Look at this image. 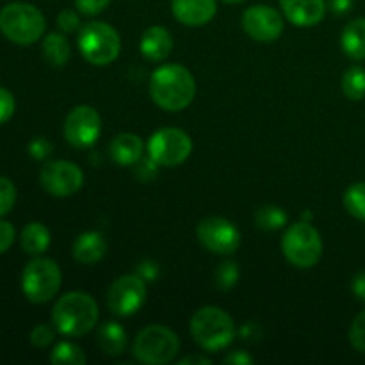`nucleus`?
Wrapping results in <instances>:
<instances>
[{"label": "nucleus", "instance_id": "3", "mask_svg": "<svg viewBox=\"0 0 365 365\" xmlns=\"http://www.w3.org/2000/svg\"><path fill=\"white\" fill-rule=\"evenodd\" d=\"M45 16L32 4L13 2L0 11V32L16 45H32L45 32Z\"/></svg>", "mask_w": 365, "mask_h": 365}, {"label": "nucleus", "instance_id": "37", "mask_svg": "<svg viewBox=\"0 0 365 365\" xmlns=\"http://www.w3.org/2000/svg\"><path fill=\"white\" fill-rule=\"evenodd\" d=\"M157 166H159V164H157L155 160L148 155V159L143 160V164H139L138 170H135V173H138L139 178H143L145 182H148L157 175Z\"/></svg>", "mask_w": 365, "mask_h": 365}, {"label": "nucleus", "instance_id": "42", "mask_svg": "<svg viewBox=\"0 0 365 365\" xmlns=\"http://www.w3.org/2000/svg\"><path fill=\"white\" fill-rule=\"evenodd\" d=\"M189 364H210L209 359H203V356H187V359H182L180 362H178V365H189Z\"/></svg>", "mask_w": 365, "mask_h": 365}, {"label": "nucleus", "instance_id": "1", "mask_svg": "<svg viewBox=\"0 0 365 365\" xmlns=\"http://www.w3.org/2000/svg\"><path fill=\"white\" fill-rule=\"evenodd\" d=\"M150 95L160 109L171 113L182 110L195 100V77L182 64H164L153 71L150 81Z\"/></svg>", "mask_w": 365, "mask_h": 365}, {"label": "nucleus", "instance_id": "24", "mask_svg": "<svg viewBox=\"0 0 365 365\" xmlns=\"http://www.w3.org/2000/svg\"><path fill=\"white\" fill-rule=\"evenodd\" d=\"M287 223V214L282 207L264 205L255 212V225L262 230H278Z\"/></svg>", "mask_w": 365, "mask_h": 365}, {"label": "nucleus", "instance_id": "9", "mask_svg": "<svg viewBox=\"0 0 365 365\" xmlns=\"http://www.w3.org/2000/svg\"><path fill=\"white\" fill-rule=\"evenodd\" d=\"M191 138L180 128H160L148 141V155L159 166H178L191 155Z\"/></svg>", "mask_w": 365, "mask_h": 365}, {"label": "nucleus", "instance_id": "19", "mask_svg": "<svg viewBox=\"0 0 365 365\" xmlns=\"http://www.w3.org/2000/svg\"><path fill=\"white\" fill-rule=\"evenodd\" d=\"M107 253V242L98 232H84L73 245V257L81 264H95Z\"/></svg>", "mask_w": 365, "mask_h": 365}, {"label": "nucleus", "instance_id": "43", "mask_svg": "<svg viewBox=\"0 0 365 365\" xmlns=\"http://www.w3.org/2000/svg\"><path fill=\"white\" fill-rule=\"evenodd\" d=\"M221 2H227V4H239V2H245V0H221Z\"/></svg>", "mask_w": 365, "mask_h": 365}, {"label": "nucleus", "instance_id": "12", "mask_svg": "<svg viewBox=\"0 0 365 365\" xmlns=\"http://www.w3.org/2000/svg\"><path fill=\"white\" fill-rule=\"evenodd\" d=\"M196 235L209 252L220 253V255H230L241 245V232L232 221L225 217L202 220L196 228Z\"/></svg>", "mask_w": 365, "mask_h": 365}, {"label": "nucleus", "instance_id": "36", "mask_svg": "<svg viewBox=\"0 0 365 365\" xmlns=\"http://www.w3.org/2000/svg\"><path fill=\"white\" fill-rule=\"evenodd\" d=\"M14 237H16V232H14V227L7 221L0 220V255L6 253L7 250L13 246Z\"/></svg>", "mask_w": 365, "mask_h": 365}, {"label": "nucleus", "instance_id": "11", "mask_svg": "<svg viewBox=\"0 0 365 365\" xmlns=\"http://www.w3.org/2000/svg\"><path fill=\"white\" fill-rule=\"evenodd\" d=\"M146 298V285L139 274H125L110 285L107 292V305L110 312L128 317L138 312Z\"/></svg>", "mask_w": 365, "mask_h": 365}, {"label": "nucleus", "instance_id": "8", "mask_svg": "<svg viewBox=\"0 0 365 365\" xmlns=\"http://www.w3.org/2000/svg\"><path fill=\"white\" fill-rule=\"evenodd\" d=\"M61 280L59 266L53 260L38 257L21 273V291L29 302L46 303L59 292Z\"/></svg>", "mask_w": 365, "mask_h": 365}, {"label": "nucleus", "instance_id": "10", "mask_svg": "<svg viewBox=\"0 0 365 365\" xmlns=\"http://www.w3.org/2000/svg\"><path fill=\"white\" fill-rule=\"evenodd\" d=\"M39 184L48 195L71 196L82 187L84 184V173L81 168L70 160H52L45 164L39 173Z\"/></svg>", "mask_w": 365, "mask_h": 365}, {"label": "nucleus", "instance_id": "5", "mask_svg": "<svg viewBox=\"0 0 365 365\" xmlns=\"http://www.w3.org/2000/svg\"><path fill=\"white\" fill-rule=\"evenodd\" d=\"M78 48L88 63L106 66L120 56V34L109 24L89 21L78 32Z\"/></svg>", "mask_w": 365, "mask_h": 365}, {"label": "nucleus", "instance_id": "13", "mask_svg": "<svg viewBox=\"0 0 365 365\" xmlns=\"http://www.w3.org/2000/svg\"><path fill=\"white\" fill-rule=\"evenodd\" d=\"M102 118L91 106H78L64 121V138L75 148H88L98 139Z\"/></svg>", "mask_w": 365, "mask_h": 365}, {"label": "nucleus", "instance_id": "35", "mask_svg": "<svg viewBox=\"0 0 365 365\" xmlns=\"http://www.w3.org/2000/svg\"><path fill=\"white\" fill-rule=\"evenodd\" d=\"M75 4H77V9L81 11V13L93 16V14L102 13V11L109 6L110 0H75Z\"/></svg>", "mask_w": 365, "mask_h": 365}, {"label": "nucleus", "instance_id": "28", "mask_svg": "<svg viewBox=\"0 0 365 365\" xmlns=\"http://www.w3.org/2000/svg\"><path fill=\"white\" fill-rule=\"evenodd\" d=\"M239 278V267L237 264L227 260V262H221L220 267L216 269V285L221 291H228V289L234 287L237 284Z\"/></svg>", "mask_w": 365, "mask_h": 365}, {"label": "nucleus", "instance_id": "2", "mask_svg": "<svg viewBox=\"0 0 365 365\" xmlns=\"http://www.w3.org/2000/svg\"><path fill=\"white\" fill-rule=\"evenodd\" d=\"M52 323L66 337H82L98 323V307L86 292H68L57 299L52 310Z\"/></svg>", "mask_w": 365, "mask_h": 365}, {"label": "nucleus", "instance_id": "23", "mask_svg": "<svg viewBox=\"0 0 365 365\" xmlns=\"http://www.w3.org/2000/svg\"><path fill=\"white\" fill-rule=\"evenodd\" d=\"M70 43L59 32H52L43 39V57L53 68H61L70 61Z\"/></svg>", "mask_w": 365, "mask_h": 365}, {"label": "nucleus", "instance_id": "40", "mask_svg": "<svg viewBox=\"0 0 365 365\" xmlns=\"http://www.w3.org/2000/svg\"><path fill=\"white\" fill-rule=\"evenodd\" d=\"M139 273H141L139 277H141L143 280H152V278H155L157 271H155V266H152V264H143Z\"/></svg>", "mask_w": 365, "mask_h": 365}, {"label": "nucleus", "instance_id": "33", "mask_svg": "<svg viewBox=\"0 0 365 365\" xmlns=\"http://www.w3.org/2000/svg\"><path fill=\"white\" fill-rule=\"evenodd\" d=\"M57 27L63 32H73L81 27V18H78V14L75 11L64 9L57 16Z\"/></svg>", "mask_w": 365, "mask_h": 365}, {"label": "nucleus", "instance_id": "34", "mask_svg": "<svg viewBox=\"0 0 365 365\" xmlns=\"http://www.w3.org/2000/svg\"><path fill=\"white\" fill-rule=\"evenodd\" d=\"M29 153L36 160H43L52 153V145L45 138H36L29 143Z\"/></svg>", "mask_w": 365, "mask_h": 365}, {"label": "nucleus", "instance_id": "21", "mask_svg": "<svg viewBox=\"0 0 365 365\" xmlns=\"http://www.w3.org/2000/svg\"><path fill=\"white\" fill-rule=\"evenodd\" d=\"M341 45L351 59H365V18H356L346 25L341 36Z\"/></svg>", "mask_w": 365, "mask_h": 365}, {"label": "nucleus", "instance_id": "29", "mask_svg": "<svg viewBox=\"0 0 365 365\" xmlns=\"http://www.w3.org/2000/svg\"><path fill=\"white\" fill-rule=\"evenodd\" d=\"M16 203V187L7 177H0V217L11 212Z\"/></svg>", "mask_w": 365, "mask_h": 365}, {"label": "nucleus", "instance_id": "41", "mask_svg": "<svg viewBox=\"0 0 365 365\" xmlns=\"http://www.w3.org/2000/svg\"><path fill=\"white\" fill-rule=\"evenodd\" d=\"M351 7V0H331V9L335 13H346Z\"/></svg>", "mask_w": 365, "mask_h": 365}, {"label": "nucleus", "instance_id": "18", "mask_svg": "<svg viewBox=\"0 0 365 365\" xmlns=\"http://www.w3.org/2000/svg\"><path fill=\"white\" fill-rule=\"evenodd\" d=\"M110 157L120 166H132L138 164L143 157V141L139 135L123 132L118 134L110 143Z\"/></svg>", "mask_w": 365, "mask_h": 365}, {"label": "nucleus", "instance_id": "22", "mask_svg": "<svg viewBox=\"0 0 365 365\" xmlns=\"http://www.w3.org/2000/svg\"><path fill=\"white\" fill-rule=\"evenodd\" d=\"M21 248L29 255H41L43 252H46V248L50 246V232L45 225L41 223H29L27 227L21 230L20 235Z\"/></svg>", "mask_w": 365, "mask_h": 365}, {"label": "nucleus", "instance_id": "30", "mask_svg": "<svg viewBox=\"0 0 365 365\" xmlns=\"http://www.w3.org/2000/svg\"><path fill=\"white\" fill-rule=\"evenodd\" d=\"M349 342L356 351L365 355V310L359 314L349 328Z\"/></svg>", "mask_w": 365, "mask_h": 365}, {"label": "nucleus", "instance_id": "39", "mask_svg": "<svg viewBox=\"0 0 365 365\" xmlns=\"http://www.w3.org/2000/svg\"><path fill=\"white\" fill-rule=\"evenodd\" d=\"M353 292L359 299L365 302V273H359L355 278H353Z\"/></svg>", "mask_w": 365, "mask_h": 365}, {"label": "nucleus", "instance_id": "38", "mask_svg": "<svg viewBox=\"0 0 365 365\" xmlns=\"http://www.w3.org/2000/svg\"><path fill=\"white\" fill-rule=\"evenodd\" d=\"M253 362L252 356L246 351H232L223 359V364H237V365H250Z\"/></svg>", "mask_w": 365, "mask_h": 365}, {"label": "nucleus", "instance_id": "6", "mask_svg": "<svg viewBox=\"0 0 365 365\" xmlns=\"http://www.w3.org/2000/svg\"><path fill=\"white\" fill-rule=\"evenodd\" d=\"M282 250L292 266L307 269L319 262L323 255V241L319 232L309 221H299L287 228L282 239Z\"/></svg>", "mask_w": 365, "mask_h": 365}, {"label": "nucleus", "instance_id": "27", "mask_svg": "<svg viewBox=\"0 0 365 365\" xmlns=\"http://www.w3.org/2000/svg\"><path fill=\"white\" fill-rule=\"evenodd\" d=\"M344 207L356 220L365 221V182L349 185L344 192Z\"/></svg>", "mask_w": 365, "mask_h": 365}, {"label": "nucleus", "instance_id": "7", "mask_svg": "<svg viewBox=\"0 0 365 365\" xmlns=\"http://www.w3.org/2000/svg\"><path fill=\"white\" fill-rule=\"evenodd\" d=\"M180 349L177 334L163 324H152L138 334L134 341V356L146 365L170 364Z\"/></svg>", "mask_w": 365, "mask_h": 365}, {"label": "nucleus", "instance_id": "31", "mask_svg": "<svg viewBox=\"0 0 365 365\" xmlns=\"http://www.w3.org/2000/svg\"><path fill=\"white\" fill-rule=\"evenodd\" d=\"M53 328L50 327V324H38V327L31 331V344L39 349H45L46 346L52 344L53 339H56V330H53Z\"/></svg>", "mask_w": 365, "mask_h": 365}, {"label": "nucleus", "instance_id": "25", "mask_svg": "<svg viewBox=\"0 0 365 365\" xmlns=\"http://www.w3.org/2000/svg\"><path fill=\"white\" fill-rule=\"evenodd\" d=\"M50 362L56 365H84L86 355L73 342H59L50 355Z\"/></svg>", "mask_w": 365, "mask_h": 365}, {"label": "nucleus", "instance_id": "20", "mask_svg": "<svg viewBox=\"0 0 365 365\" xmlns=\"http://www.w3.org/2000/svg\"><path fill=\"white\" fill-rule=\"evenodd\" d=\"M96 344H98V348L106 355H121L125 351V348H127V331H125V328L121 324L107 321V323L98 327V331H96Z\"/></svg>", "mask_w": 365, "mask_h": 365}, {"label": "nucleus", "instance_id": "26", "mask_svg": "<svg viewBox=\"0 0 365 365\" xmlns=\"http://www.w3.org/2000/svg\"><path fill=\"white\" fill-rule=\"evenodd\" d=\"M342 91L349 100H362L365 96V70L353 66L342 77Z\"/></svg>", "mask_w": 365, "mask_h": 365}, {"label": "nucleus", "instance_id": "14", "mask_svg": "<svg viewBox=\"0 0 365 365\" xmlns=\"http://www.w3.org/2000/svg\"><path fill=\"white\" fill-rule=\"evenodd\" d=\"M242 27L250 38L257 41H274L284 32V18L269 6H252L242 14Z\"/></svg>", "mask_w": 365, "mask_h": 365}, {"label": "nucleus", "instance_id": "4", "mask_svg": "<svg viewBox=\"0 0 365 365\" xmlns=\"http://www.w3.org/2000/svg\"><path fill=\"white\" fill-rule=\"evenodd\" d=\"M191 334L207 351H221L234 341L235 327L225 310L217 307H203L192 316Z\"/></svg>", "mask_w": 365, "mask_h": 365}, {"label": "nucleus", "instance_id": "16", "mask_svg": "<svg viewBox=\"0 0 365 365\" xmlns=\"http://www.w3.org/2000/svg\"><path fill=\"white\" fill-rule=\"evenodd\" d=\"M216 0H171V11L180 24L202 27L216 14Z\"/></svg>", "mask_w": 365, "mask_h": 365}, {"label": "nucleus", "instance_id": "17", "mask_svg": "<svg viewBox=\"0 0 365 365\" xmlns=\"http://www.w3.org/2000/svg\"><path fill=\"white\" fill-rule=\"evenodd\" d=\"M143 56L150 61H164L171 53L173 48V39L171 34L164 27L153 25V27L146 29L143 34L141 43H139Z\"/></svg>", "mask_w": 365, "mask_h": 365}, {"label": "nucleus", "instance_id": "15", "mask_svg": "<svg viewBox=\"0 0 365 365\" xmlns=\"http://www.w3.org/2000/svg\"><path fill=\"white\" fill-rule=\"evenodd\" d=\"M285 18L298 27L317 25L327 14L324 0H280Z\"/></svg>", "mask_w": 365, "mask_h": 365}, {"label": "nucleus", "instance_id": "32", "mask_svg": "<svg viewBox=\"0 0 365 365\" xmlns=\"http://www.w3.org/2000/svg\"><path fill=\"white\" fill-rule=\"evenodd\" d=\"M14 109H16V102H14V96L11 95L9 89L0 88V125L9 121L13 118Z\"/></svg>", "mask_w": 365, "mask_h": 365}]
</instances>
